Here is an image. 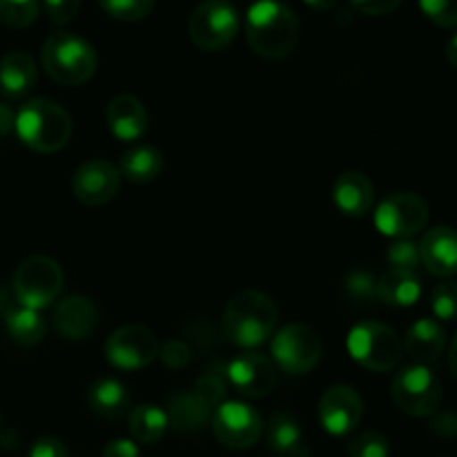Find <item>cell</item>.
Masks as SVG:
<instances>
[{"label":"cell","mask_w":457,"mask_h":457,"mask_svg":"<svg viewBox=\"0 0 457 457\" xmlns=\"http://www.w3.org/2000/svg\"><path fill=\"white\" fill-rule=\"evenodd\" d=\"M431 428L437 433V436H442V437L455 436V433H457V418H455V415H451V413L437 415V418L433 420Z\"/></svg>","instance_id":"42"},{"label":"cell","mask_w":457,"mask_h":457,"mask_svg":"<svg viewBox=\"0 0 457 457\" xmlns=\"http://www.w3.org/2000/svg\"><path fill=\"white\" fill-rule=\"evenodd\" d=\"M192 395L212 413L221 402H226V382L217 373H205L196 379L195 388H192Z\"/></svg>","instance_id":"34"},{"label":"cell","mask_w":457,"mask_h":457,"mask_svg":"<svg viewBox=\"0 0 457 457\" xmlns=\"http://www.w3.org/2000/svg\"><path fill=\"white\" fill-rule=\"evenodd\" d=\"M12 128H13L12 110H9L7 105H3V103H0V137H4V134H7Z\"/></svg>","instance_id":"43"},{"label":"cell","mask_w":457,"mask_h":457,"mask_svg":"<svg viewBox=\"0 0 457 457\" xmlns=\"http://www.w3.org/2000/svg\"><path fill=\"white\" fill-rule=\"evenodd\" d=\"M40 7H45L52 22L67 25V22H71L79 16L80 0H40Z\"/></svg>","instance_id":"38"},{"label":"cell","mask_w":457,"mask_h":457,"mask_svg":"<svg viewBox=\"0 0 457 457\" xmlns=\"http://www.w3.org/2000/svg\"><path fill=\"white\" fill-rule=\"evenodd\" d=\"M168 428V413L154 404H141L129 413V433H132L134 442L156 445L159 440H163Z\"/></svg>","instance_id":"28"},{"label":"cell","mask_w":457,"mask_h":457,"mask_svg":"<svg viewBox=\"0 0 457 457\" xmlns=\"http://www.w3.org/2000/svg\"><path fill=\"white\" fill-rule=\"evenodd\" d=\"M431 311L437 321H457V284L442 281L433 288Z\"/></svg>","instance_id":"33"},{"label":"cell","mask_w":457,"mask_h":457,"mask_svg":"<svg viewBox=\"0 0 457 457\" xmlns=\"http://www.w3.org/2000/svg\"><path fill=\"white\" fill-rule=\"evenodd\" d=\"M27 457H67V449L61 440L56 437H38V440L31 445L29 455Z\"/></svg>","instance_id":"40"},{"label":"cell","mask_w":457,"mask_h":457,"mask_svg":"<svg viewBox=\"0 0 457 457\" xmlns=\"http://www.w3.org/2000/svg\"><path fill=\"white\" fill-rule=\"evenodd\" d=\"M245 36L257 56L281 61L299 43V21L281 0H254L245 13Z\"/></svg>","instance_id":"1"},{"label":"cell","mask_w":457,"mask_h":457,"mask_svg":"<svg viewBox=\"0 0 457 457\" xmlns=\"http://www.w3.org/2000/svg\"><path fill=\"white\" fill-rule=\"evenodd\" d=\"M43 70L56 83L76 87L96 74L98 54L92 45L70 31H56L43 43Z\"/></svg>","instance_id":"4"},{"label":"cell","mask_w":457,"mask_h":457,"mask_svg":"<svg viewBox=\"0 0 457 457\" xmlns=\"http://www.w3.org/2000/svg\"><path fill=\"white\" fill-rule=\"evenodd\" d=\"M239 12L228 0H204L187 21V36L201 52H221L237 38Z\"/></svg>","instance_id":"7"},{"label":"cell","mask_w":457,"mask_h":457,"mask_svg":"<svg viewBox=\"0 0 457 457\" xmlns=\"http://www.w3.org/2000/svg\"><path fill=\"white\" fill-rule=\"evenodd\" d=\"M272 361L288 375H308L321 361V339L311 326L288 324L272 335Z\"/></svg>","instance_id":"10"},{"label":"cell","mask_w":457,"mask_h":457,"mask_svg":"<svg viewBox=\"0 0 457 457\" xmlns=\"http://www.w3.org/2000/svg\"><path fill=\"white\" fill-rule=\"evenodd\" d=\"M38 80V70L29 54L9 52L0 58V89L7 96H25Z\"/></svg>","instance_id":"22"},{"label":"cell","mask_w":457,"mask_h":457,"mask_svg":"<svg viewBox=\"0 0 457 457\" xmlns=\"http://www.w3.org/2000/svg\"><path fill=\"white\" fill-rule=\"evenodd\" d=\"M357 12L366 16H386L402 4V0H351Z\"/></svg>","instance_id":"39"},{"label":"cell","mask_w":457,"mask_h":457,"mask_svg":"<svg viewBox=\"0 0 457 457\" xmlns=\"http://www.w3.org/2000/svg\"><path fill=\"white\" fill-rule=\"evenodd\" d=\"M159 339L147 326L128 324L116 328L105 342V357L114 369L138 370L159 357Z\"/></svg>","instance_id":"12"},{"label":"cell","mask_w":457,"mask_h":457,"mask_svg":"<svg viewBox=\"0 0 457 457\" xmlns=\"http://www.w3.org/2000/svg\"><path fill=\"white\" fill-rule=\"evenodd\" d=\"M120 172L114 163L105 159H89L71 177V190L83 205L98 208L119 195Z\"/></svg>","instance_id":"14"},{"label":"cell","mask_w":457,"mask_h":457,"mask_svg":"<svg viewBox=\"0 0 457 457\" xmlns=\"http://www.w3.org/2000/svg\"><path fill=\"white\" fill-rule=\"evenodd\" d=\"M40 0H0V22L12 29H25L38 18Z\"/></svg>","instance_id":"29"},{"label":"cell","mask_w":457,"mask_h":457,"mask_svg":"<svg viewBox=\"0 0 457 457\" xmlns=\"http://www.w3.org/2000/svg\"><path fill=\"white\" fill-rule=\"evenodd\" d=\"M402 344H404L406 355H409L415 364L428 366L436 360H440V355L445 353L446 330L437 320L422 317V320H418L411 326Z\"/></svg>","instance_id":"20"},{"label":"cell","mask_w":457,"mask_h":457,"mask_svg":"<svg viewBox=\"0 0 457 457\" xmlns=\"http://www.w3.org/2000/svg\"><path fill=\"white\" fill-rule=\"evenodd\" d=\"M119 172L132 183H150L163 172V154L152 145H137L120 156Z\"/></svg>","instance_id":"26"},{"label":"cell","mask_w":457,"mask_h":457,"mask_svg":"<svg viewBox=\"0 0 457 457\" xmlns=\"http://www.w3.org/2000/svg\"><path fill=\"white\" fill-rule=\"evenodd\" d=\"M105 119L114 138L123 143L138 141L147 132V123H150L145 105L132 94H116L107 105Z\"/></svg>","instance_id":"17"},{"label":"cell","mask_w":457,"mask_h":457,"mask_svg":"<svg viewBox=\"0 0 457 457\" xmlns=\"http://www.w3.org/2000/svg\"><path fill=\"white\" fill-rule=\"evenodd\" d=\"M52 324L62 339L80 342V339L92 337V333L96 330L98 311L89 297L70 295V297L61 299L58 306L54 308Z\"/></svg>","instance_id":"16"},{"label":"cell","mask_w":457,"mask_h":457,"mask_svg":"<svg viewBox=\"0 0 457 457\" xmlns=\"http://www.w3.org/2000/svg\"><path fill=\"white\" fill-rule=\"evenodd\" d=\"M159 357L168 369L181 370L192 361V351L186 342H181V339H170V342H165L163 346L159 348Z\"/></svg>","instance_id":"37"},{"label":"cell","mask_w":457,"mask_h":457,"mask_svg":"<svg viewBox=\"0 0 457 457\" xmlns=\"http://www.w3.org/2000/svg\"><path fill=\"white\" fill-rule=\"evenodd\" d=\"M346 453L348 457H388L391 455V445L382 433L364 431L348 442Z\"/></svg>","instance_id":"32"},{"label":"cell","mask_w":457,"mask_h":457,"mask_svg":"<svg viewBox=\"0 0 457 457\" xmlns=\"http://www.w3.org/2000/svg\"><path fill=\"white\" fill-rule=\"evenodd\" d=\"M103 457H141L134 440H114L103 449Z\"/></svg>","instance_id":"41"},{"label":"cell","mask_w":457,"mask_h":457,"mask_svg":"<svg viewBox=\"0 0 457 457\" xmlns=\"http://www.w3.org/2000/svg\"><path fill=\"white\" fill-rule=\"evenodd\" d=\"M427 223L428 204L418 192H393L375 210V228L395 241L413 239L427 228Z\"/></svg>","instance_id":"9"},{"label":"cell","mask_w":457,"mask_h":457,"mask_svg":"<svg viewBox=\"0 0 457 457\" xmlns=\"http://www.w3.org/2000/svg\"><path fill=\"white\" fill-rule=\"evenodd\" d=\"M420 259L424 268L436 277L457 275V230L449 226H437L420 241Z\"/></svg>","instance_id":"18"},{"label":"cell","mask_w":457,"mask_h":457,"mask_svg":"<svg viewBox=\"0 0 457 457\" xmlns=\"http://www.w3.org/2000/svg\"><path fill=\"white\" fill-rule=\"evenodd\" d=\"M212 431L223 446L235 451L250 449L257 445L263 433L262 415L257 409L239 400H226L212 411Z\"/></svg>","instance_id":"11"},{"label":"cell","mask_w":457,"mask_h":457,"mask_svg":"<svg viewBox=\"0 0 457 457\" xmlns=\"http://www.w3.org/2000/svg\"><path fill=\"white\" fill-rule=\"evenodd\" d=\"M375 187L364 172L348 170L339 174L333 183V204L346 217H366L373 208Z\"/></svg>","instance_id":"19"},{"label":"cell","mask_w":457,"mask_h":457,"mask_svg":"<svg viewBox=\"0 0 457 457\" xmlns=\"http://www.w3.org/2000/svg\"><path fill=\"white\" fill-rule=\"evenodd\" d=\"M210 418H212V413L192 393H179V395L170 400L168 422L181 436H192V433L204 431L208 427Z\"/></svg>","instance_id":"25"},{"label":"cell","mask_w":457,"mask_h":457,"mask_svg":"<svg viewBox=\"0 0 457 457\" xmlns=\"http://www.w3.org/2000/svg\"><path fill=\"white\" fill-rule=\"evenodd\" d=\"M107 16L123 22H134L145 18L154 9V0H98Z\"/></svg>","instance_id":"31"},{"label":"cell","mask_w":457,"mask_h":457,"mask_svg":"<svg viewBox=\"0 0 457 457\" xmlns=\"http://www.w3.org/2000/svg\"><path fill=\"white\" fill-rule=\"evenodd\" d=\"M13 129L29 150L54 154L71 138V116L52 98H31L13 116Z\"/></svg>","instance_id":"3"},{"label":"cell","mask_w":457,"mask_h":457,"mask_svg":"<svg viewBox=\"0 0 457 457\" xmlns=\"http://www.w3.org/2000/svg\"><path fill=\"white\" fill-rule=\"evenodd\" d=\"M449 369L451 373H453V378L457 379V335L453 337V342H451V353H449Z\"/></svg>","instance_id":"46"},{"label":"cell","mask_w":457,"mask_h":457,"mask_svg":"<svg viewBox=\"0 0 457 457\" xmlns=\"http://www.w3.org/2000/svg\"><path fill=\"white\" fill-rule=\"evenodd\" d=\"M386 259L391 263V270L415 272L420 268V263H422V259H420V244H415L413 239L395 241L386 250Z\"/></svg>","instance_id":"35"},{"label":"cell","mask_w":457,"mask_h":457,"mask_svg":"<svg viewBox=\"0 0 457 457\" xmlns=\"http://www.w3.org/2000/svg\"><path fill=\"white\" fill-rule=\"evenodd\" d=\"M344 290H346V297L351 299L357 306H369L378 299V279H375L373 272L369 270H351L344 279Z\"/></svg>","instance_id":"30"},{"label":"cell","mask_w":457,"mask_h":457,"mask_svg":"<svg viewBox=\"0 0 457 457\" xmlns=\"http://www.w3.org/2000/svg\"><path fill=\"white\" fill-rule=\"evenodd\" d=\"M342 0H303V4H308L311 9H317V12H330L335 9Z\"/></svg>","instance_id":"44"},{"label":"cell","mask_w":457,"mask_h":457,"mask_svg":"<svg viewBox=\"0 0 457 457\" xmlns=\"http://www.w3.org/2000/svg\"><path fill=\"white\" fill-rule=\"evenodd\" d=\"M4 326H7L9 337L21 346H34L45 337V330H47L43 315L25 306L9 308L4 312Z\"/></svg>","instance_id":"27"},{"label":"cell","mask_w":457,"mask_h":457,"mask_svg":"<svg viewBox=\"0 0 457 457\" xmlns=\"http://www.w3.org/2000/svg\"><path fill=\"white\" fill-rule=\"evenodd\" d=\"M62 268L47 254L25 259L13 272V297L21 306L43 311L52 306L62 290Z\"/></svg>","instance_id":"6"},{"label":"cell","mask_w":457,"mask_h":457,"mask_svg":"<svg viewBox=\"0 0 457 457\" xmlns=\"http://www.w3.org/2000/svg\"><path fill=\"white\" fill-rule=\"evenodd\" d=\"M317 413H320V422L326 433L344 437L360 427L361 415H364V402L353 386L335 384L324 391Z\"/></svg>","instance_id":"13"},{"label":"cell","mask_w":457,"mask_h":457,"mask_svg":"<svg viewBox=\"0 0 457 457\" xmlns=\"http://www.w3.org/2000/svg\"><path fill=\"white\" fill-rule=\"evenodd\" d=\"M445 54H446V61H449L451 65H453L455 70H457V34H453V36H451V38H449V43H446Z\"/></svg>","instance_id":"45"},{"label":"cell","mask_w":457,"mask_h":457,"mask_svg":"<svg viewBox=\"0 0 457 457\" xmlns=\"http://www.w3.org/2000/svg\"><path fill=\"white\" fill-rule=\"evenodd\" d=\"M391 397L402 413L411 418H431L440 411L445 393L440 379L428 366L413 364L395 375Z\"/></svg>","instance_id":"8"},{"label":"cell","mask_w":457,"mask_h":457,"mask_svg":"<svg viewBox=\"0 0 457 457\" xmlns=\"http://www.w3.org/2000/svg\"><path fill=\"white\" fill-rule=\"evenodd\" d=\"M268 449L279 457H311L302 424L290 413H275L266 424Z\"/></svg>","instance_id":"21"},{"label":"cell","mask_w":457,"mask_h":457,"mask_svg":"<svg viewBox=\"0 0 457 457\" xmlns=\"http://www.w3.org/2000/svg\"><path fill=\"white\" fill-rule=\"evenodd\" d=\"M87 406L94 415L105 420H119L129 409V393L119 379L103 378L89 386Z\"/></svg>","instance_id":"23"},{"label":"cell","mask_w":457,"mask_h":457,"mask_svg":"<svg viewBox=\"0 0 457 457\" xmlns=\"http://www.w3.org/2000/svg\"><path fill=\"white\" fill-rule=\"evenodd\" d=\"M422 297V281L415 272L388 270L378 281V299L393 308L415 306Z\"/></svg>","instance_id":"24"},{"label":"cell","mask_w":457,"mask_h":457,"mask_svg":"<svg viewBox=\"0 0 457 457\" xmlns=\"http://www.w3.org/2000/svg\"><path fill=\"white\" fill-rule=\"evenodd\" d=\"M348 355L373 373H386L400 364L404 344L400 335L379 321H361L348 330Z\"/></svg>","instance_id":"5"},{"label":"cell","mask_w":457,"mask_h":457,"mask_svg":"<svg viewBox=\"0 0 457 457\" xmlns=\"http://www.w3.org/2000/svg\"><path fill=\"white\" fill-rule=\"evenodd\" d=\"M226 378L237 393L245 397H266L277 384V366L270 357L245 351L228 364Z\"/></svg>","instance_id":"15"},{"label":"cell","mask_w":457,"mask_h":457,"mask_svg":"<svg viewBox=\"0 0 457 457\" xmlns=\"http://www.w3.org/2000/svg\"><path fill=\"white\" fill-rule=\"evenodd\" d=\"M420 9L433 25L442 29L457 27V0H418Z\"/></svg>","instance_id":"36"},{"label":"cell","mask_w":457,"mask_h":457,"mask_svg":"<svg viewBox=\"0 0 457 457\" xmlns=\"http://www.w3.org/2000/svg\"><path fill=\"white\" fill-rule=\"evenodd\" d=\"M279 311L270 295L241 290L232 295L223 311V335L239 348H257L277 333Z\"/></svg>","instance_id":"2"}]
</instances>
